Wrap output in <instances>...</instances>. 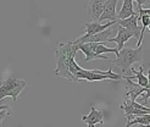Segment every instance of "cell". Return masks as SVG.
<instances>
[{
  "mask_svg": "<svg viewBox=\"0 0 150 127\" xmlns=\"http://www.w3.org/2000/svg\"><path fill=\"white\" fill-rule=\"evenodd\" d=\"M3 110H9V106L7 105H0V111H3Z\"/></svg>",
  "mask_w": 150,
  "mask_h": 127,
  "instance_id": "obj_18",
  "label": "cell"
},
{
  "mask_svg": "<svg viewBox=\"0 0 150 127\" xmlns=\"http://www.w3.org/2000/svg\"><path fill=\"white\" fill-rule=\"evenodd\" d=\"M148 29H149V31H150V25H149V26H148Z\"/></svg>",
  "mask_w": 150,
  "mask_h": 127,
  "instance_id": "obj_21",
  "label": "cell"
},
{
  "mask_svg": "<svg viewBox=\"0 0 150 127\" xmlns=\"http://www.w3.org/2000/svg\"><path fill=\"white\" fill-rule=\"evenodd\" d=\"M117 23L116 22H105V23H99V22H86L84 23V27H86V34L88 35H93V34H96V33H100V32H104L109 29L112 25Z\"/></svg>",
  "mask_w": 150,
  "mask_h": 127,
  "instance_id": "obj_11",
  "label": "cell"
},
{
  "mask_svg": "<svg viewBox=\"0 0 150 127\" xmlns=\"http://www.w3.org/2000/svg\"><path fill=\"white\" fill-rule=\"evenodd\" d=\"M70 72L74 78V82L79 81H88V82H95V81H103V79H112V81H120L123 76L118 73H114L109 69L106 72L101 71L100 73H95V70H84L76 62L74 57L70 61Z\"/></svg>",
  "mask_w": 150,
  "mask_h": 127,
  "instance_id": "obj_2",
  "label": "cell"
},
{
  "mask_svg": "<svg viewBox=\"0 0 150 127\" xmlns=\"http://www.w3.org/2000/svg\"><path fill=\"white\" fill-rule=\"evenodd\" d=\"M143 60V47L139 48H123L122 50L118 51V55L116 56V59L114 61H110L111 66H118L121 69L122 73L125 74V72L127 70H129L131 67L136 64V62H140Z\"/></svg>",
  "mask_w": 150,
  "mask_h": 127,
  "instance_id": "obj_3",
  "label": "cell"
},
{
  "mask_svg": "<svg viewBox=\"0 0 150 127\" xmlns=\"http://www.w3.org/2000/svg\"><path fill=\"white\" fill-rule=\"evenodd\" d=\"M148 81H149V84H148V88H150V70H149V73H148Z\"/></svg>",
  "mask_w": 150,
  "mask_h": 127,
  "instance_id": "obj_19",
  "label": "cell"
},
{
  "mask_svg": "<svg viewBox=\"0 0 150 127\" xmlns=\"http://www.w3.org/2000/svg\"><path fill=\"white\" fill-rule=\"evenodd\" d=\"M116 5H117V0H108V1H105L104 11H103L101 16L99 18V23H101V22L106 21V20H110V22H116L117 21Z\"/></svg>",
  "mask_w": 150,
  "mask_h": 127,
  "instance_id": "obj_7",
  "label": "cell"
},
{
  "mask_svg": "<svg viewBox=\"0 0 150 127\" xmlns=\"http://www.w3.org/2000/svg\"><path fill=\"white\" fill-rule=\"evenodd\" d=\"M10 115V111L9 110H3V111H0V123L3 122V120L6 117V116H9Z\"/></svg>",
  "mask_w": 150,
  "mask_h": 127,
  "instance_id": "obj_17",
  "label": "cell"
},
{
  "mask_svg": "<svg viewBox=\"0 0 150 127\" xmlns=\"http://www.w3.org/2000/svg\"><path fill=\"white\" fill-rule=\"evenodd\" d=\"M149 17H150V15H149Z\"/></svg>",
  "mask_w": 150,
  "mask_h": 127,
  "instance_id": "obj_22",
  "label": "cell"
},
{
  "mask_svg": "<svg viewBox=\"0 0 150 127\" xmlns=\"http://www.w3.org/2000/svg\"><path fill=\"white\" fill-rule=\"evenodd\" d=\"M98 44L99 43H86V44L76 45L78 50L84 53V55H86L84 61L86 62H89L92 60H108V61H110V59L106 55H103V56H96L95 55V48L98 47Z\"/></svg>",
  "mask_w": 150,
  "mask_h": 127,
  "instance_id": "obj_6",
  "label": "cell"
},
{
  "mask_svg": "<svg viewBox=\"0 0 150 127\" xmlns=\"http://www.w3.org/2000/svg\"><path fill=\"white\" fill-rule=\"evenodd\" d=\"M138 71L137 70H134L133 67H132V72L133 74H136V78L138 79L137 83L140 86V87H143V88H148V84H149V81H148V77L144 74V66H139L138 67Z\"/></svg>",
  "mask_w": 150,
  "mask_h": 127,
  "instance_id": "obj_14",
  "label": "cell"
},
{
  "mask_svg": "<svg viewBox=\"0 0 150 127\" xmlns=\"http://www.w3.org/2000/svg\"><path fill=\"white\" fill-rule=\"evenodd\" d=\"M134 13H136V11H134V7H133V1L132 0H125L121 10H120V12L117 13V21L118 20H126V18L133 16Z\"/></svg>",
  "mask_w": 150,
  "mask_h": 127,
  "instance_id": "obj_13",
  "label": "cell"
},
{
  "mask_svg": "<svg viewBox=\"0 0 150 127\" xmlns=\"http://www.w3.org/2000/svg\"><path fill=\"white\" fill-rule=\"evenodd\" d=\"M77 47L73 44V40H69L65 43H59L55 49V74L60 78H65L70 82H74V78L70 72V61L71 59L76 57Z\"/></svg>",
  "mask_w": 150,
  "mask_h": 127,
  "instance_id": "obj_1",
  "label": "cell"
},
{
  "mask_svg": "<svg viewBox=\"0 0 150 127\" xmlns=\"http://www.w3.org/2000/svg\"><path fill=\"white\" fill-rule=\"evenodd\" d=\"M27 81L21 78H6L0 81V103L6 96H11L13 101H16L18 95L26 89Z\"/></svg>",
  "mask_w": 150,
  "mask_h": 127,
  "instance_id": "obj_4",
  "label": "cell"
},
{
  "mask_svg": "<svg viewBox=\"0 0 150 127\" xmlns=\"http://www.w3.org/2000/svg\"><path fill=\"white\" fill-rule=\"evenodd\" d=\"M82 121L86 122L88 127H95V125L104 123V114L101 111L96 110L94 106L91 108V113L88 115H82Z\"/></svg>",
  "mask_w": 150,
  "mask_h": 127,
  "instance_id": "obj_9",
  "label": "cell"
},
{
  "mask_svg": "<svg viewBox=\"0 0 150 127\" xmlns=\"http://www.w3.org/2000/svg\"><path fill=\"white\" fill-rule=\"evenodd\" d=\"M138 15L134 13L133 16L126 18V20H118L117 23L118 26H121L126 29H128V31L133 34V37L136 39H138L137 42V48H139V40H140V34H142V29H143V27L142 26H138Z\"/></svg>",
  "mask_w": 150,
  "mask_h": 127,
  "instance_id": "obj_5",
  "label": "cell"
},
{
  "mask_svg": "<svg viewBox=\"0 0 150 127\" xmlns=\"http://www.w3.org/2000/svg\"><path fill=\"white\" fill-rule=\"evenodd\" d=\"M133 125H140V126L150 125V114L143 116H134L131 121H127L126 127H132Z\"/></svg>",
  "mask_w": 150,
  "mask_h": 127,
  "instance_id": "obj_15",
  "label": "cell"
},
{
  "mask_svg": "<svg viewBox=\"0 0 150 127\" xmlns=\"http://www.w3.org/2000/svg\"><path fill=\"white\" fill-rule=\"evenodd\" d=\"M117 35L115 37V38H112V39H109V42H115L116 44H117V50L120 51V50H122L123 48H125V44L128 42L132 37H133V34L128 31V29H126V28H123V27H121V26H118V29H117Z\"/></svg>",
  "mask_w": 150,
  "mask_h": 127,
  "instance_id": "obj_12",
  "label": "cell"
},
{
  "mask_svg": "<svg viewBox=\"0 0 150 127\" xmlns=\"http://www.w3.org/2000/svg\"><path fill=\"white\" fill-rule=\"evenodd\" d=\"M139 20L142 21V27H143V29L145 31V29L148 28V26L150 25V17L148 16V15H144V16L139 17Z\"/></svg>",
  "mask_w": 150,
  "mask_h": 127,
  "instance_id": "obj_16",
  "label": "cell"
},
{
  "mask_svg": "<svg viewBox=\"0 0 150 127\" xmlns=\"http://www.w3.org/2000/svg\"><path fill=\"white\" fill-rule=\"evenodd\" d=\"M104 5H105V1H101V0H92L89 3L87 12L93 20V22H99V18L104 11Z\"/></svg>",
  "mask_w": 150,
  "mask_h": 127,
  "instance_id": "obj_10",
  "label": "cell"
},
{
  "mask_svg": "<svg viewBox=\"0 0 150 127\" xmlns=\"http://www.w3.org/2000/svg\"><path fill=\"white\" fill-rule=\"evenodd\" d=\"M122 76H123L125 79H127V82H128V86H126V88H127V91H126V96H128V99H129V100L136 101L137 98H138L140 94H143L144 92H146V89H148V88L140 87L138 83L133 82L128 76H125V74H122Z\"/></svg>",
  "mask_w": 150,
  "mask_h": 127,
  "instance_id": "obj_8",
  "label": "cell"
},
{
  "mask_svg": "<svg viewBox=\"0 0 150 127\" xmlns=\"http://www.w3.org/2000/svg\"><path fill=\"white\" fill-rule=\"evenodd\" d=\"M142 127H150V125H145V126H142Z\"/></svg>",
  "mask_w": 150,
  "mask_h": 127,
  "instance_id": "obj_20",
  "label": "cell"
}]
</instances>
